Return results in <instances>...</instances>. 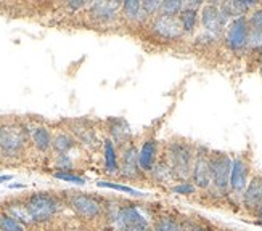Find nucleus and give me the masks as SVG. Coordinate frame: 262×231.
Segmentation results:
<instances>
[{
  "label": "nucleus",
  "mask_w": 262,
  "mask_h": 231,
  "mask_svg": "<svg viewBox=\"0 0 262 231\" xmlns=\"http://www.w3.org/2000/svg\"><path fill=\"white\" fill-rule=\"evenodd\" d=\"M166 163L170 166L177 181H190L195 148L185 140H170L166 145Z\"/></svg>",
  "instance_id": "nucleus-1"
},
{
  "label": "nucleus",
  "mask_w": 262,
  "mask_h": 231,
  "mask_svg": "<svg viewBox=\"0 0 262 231\" xmlns=\"http://www.w3.org/2000/svg\"><path fill=\"white\" fill-rule=\"evenodd\" d=\"M153 225V215L146 205L142 204H121L115 222L110 225L115 231H129L137 226Z\"/></svg>",
  "instance_id": "nucleus-2"
},
{
  "label": "nucleus",
  "mask_w": 262,
  "mask_h": 231,
  "mask_svg": "<svg viewBox=\"0 0 262 231\" xmlns=\"http://www.w3.org/2000/svg\"><path fill=\"white\" fill-rule=\"evenodd\" d=\"M26 207L34 223H47L61 211V202L50 193H34L26 199Z\"/></svg>",
  "instance_id": "nucleus-3"
},
{
  "label": "nucleus",
  "mask_w": 262,
  "mask_h": 231,
  "mask_svg": "<svg viewBox=\"0 0 262 231\" xmlns=\"http://www.w3.org/2000/svg\"><path fill=\"white\" fill-rule=\"evenodd\" d=\"M28 142V130L21 124L7 122L0 125V151L4 157H16Z\"/></svg>",
  "instance_id": "nucleus-4"
},
{
  "label": "nucleus",
  "mask_w": 262,
  "mask_h": 231,
  "mask_svg": "<svg viewBox=\"0 0 262 231\" xmlns=\"http://www.w3.org/2000/svg\"><path fill=\"white\" fill-rule=\"evenodd\" d=\"M211 191L217 196H229V180L232 170V157L225 153H211Z\"/></svg>",
  "instance_id": "nucleus-5"
},
{
  "label": "nucleus",
  "mask_w": 262,
  "mask_h": 231,
  "mask_svg": "<svg viewBox=\"0 0 262 231\" xmlns=\"http://www.w3.org/2000/svg\"><path fill=\"white\" fill-rule=\"evenodd\" d=\"M68 204L71 209L84 220H97L98 217L103 215L105 204L100 198L89 193H71L68 196Z\"/></svg>",
  "instance_id": "nucleus-6"
},
{
  "label": "nucleus",
  "mask_w": 262,
  "mask_h": 231,
  "mask_svg": "<svg viewBox=\"0 0 262 231\" xmlns=\"http://www.w3.org/2000/svg\"><path fill=\"white\" fill-rule=\"evenodd\" d=\"M248 39H249V26L246 16L230 19L229 25L224 29V40L227 47L233 53H242L248 49Z\"/></svg>",
  "instance_id": "nucleus-7"
},
{
  "label": "nucleus",
  "mask_w": 262,
  "mask_h": 231,
  "mask_svg": "<svg viewBox=\"0 0 262 231\" xmlns=\"http://www.w3.org/2000/svg\"><path fill=\"white\" fill-rule=\"evenodd\" d=\"M209 154H211V151H208V149L203 146L195 149V160H193L190 181L195 184L196 190H203V191L211 190L212 178H211Z\"/></svg>",
  "instance_id": "nucleus-8"
},
{
  "label": "nucleus",
  "mask_w": 262,
  "mask_h": 231,
  "mask_svg": "<svg viewBox=\"0 0 262 231\" xmlns=\"http://www.w3.org/2000/svg\"><path fill=\"white\" fill-rule=\"evenodd\" d=\"M200 21L204 32L219 39L230 19L224 15V11L221 10V4H206L200 10Z\"/></svg>",
  "instance_id": "nucleus-9"
},
{
  "label": "nucleus",
  "mask_w": 262,
  "mask_h": 231,
  "mask_svg": "<svg viewBox=\"0 0 262 231\" xmlns=\"http://www.w3.org/2000/svg\"><path fill=\"white\" fill-rule=\"evenodd\" d=\"M151 32L156 37L174 42L184 36V29L180 26V21L177 16H166V15H156L151 19Z\"/></svg>",
  "instance_id": "nucleus-10"
},
{
  "label": "nucleus",
  "mask_w": 262,
  "mask_h": 231,
  "mask_svg": "<svg viewBox=\"0 0 262 231\" xmlns=\"http://www.w3.org/2000/svg\"><path fill=\"white\" fill-rule=\"evenodd\" d=\"M249 181V164L246 159L238 156L232 159V170H230V180H229V196L242 199V194Z\"/></svg>",
  "instance_id": "nucleus-11"
},
{
  "label": "nucleus",
  "mask_w": 262,
  "mask_h": 231,
  "mask_svg": "<svg viewBox=\"0 0 262 231\" xmlns=\"http://www.w3.org/2000/svg\"><path fill=\"white\" fill-rule=\"evenodd\" d=\"M119 177L127 180H139L143 177V172L139 167V149L134 143H127L126 146H122Z\"/></svg>",
  "instance_id": "nucleus-12"
},
{
  "label": "nucleus",
  "mask_w": 262,
  "mask_h": 231,
  "mask_svg": "<svg viewBox=\"0 0 262 231\" xmlns=\"http://www.w3.org/2000/svg\"><path fill=\"white\" fill-rule=\"evenodd\" d=\"M242 205L245 211L256 215L259 207L262 205V175H253L249 178L246 188L242 194Z\"/></svg>",
  "instance_id": "nucleus-13"
},
{
  "label": "nucleus",
  "mask_w": 262,
  "mask_h": 231,
  "mask_svg": "<svg viewBox=\"0 0 262 231\" xmlns=\"http://www.w3.org/2000/svg\"><path fill=\"white\" fill-rule=\"evenodd\" d=\"M121 5V2H94L89 5V15L98 22H111L118 18Z\"/></svg>",
  "instance_id": "nucleus-14"
},
{
  "label": "nucleus",
  "mask_w": 262,
  "mask_h": 231,
  "mask_svg": "<svg viewBox=\"0 0 262 231\" xmlns=\"http://www.w3.org/2000/svg\"><path fill=\"white\" fill-rule=\"evenodd\" d=\"M158 142L146 138L139 149V167L143 173H150L158 163Z\"/></svg>",
  "instance_id": "nucleus-15"
},
{
  "label": "nucleus",
  "mask_w": 262,
  "mask_h": 231,
  "mask_svg": "<svg viewBox=\"0 0 262 231\" xmlns=\"http://www.w3.org/2000/svg\"><path fill=\"white\" fill-rule=\"evenodd\" d=\"M108 132H110V140L115 145L126 146L127 143H130L132 132H130V127H129L126 119H122V118L110 119L108 121Z\"/></svg>",
  "instance_id": "nucleus-16"
},
{
  "label": "nucleus",
  "mask_w": 262,
  "mask_h": 231,
  "mask_svg": "<svg viewBox=\"0 0 262 231\" xmlns=\"http://www.w3.org/2000/svg\"><path fill=\"white\" fill-rule=\"evenodd\" d=\"M71 135L77 138L84 146L87 148H97L98 145V135L94 130V127L84 122V121H77L71 124Z\"/></svg>",
  "instance_id": "nucleus-17"
},
{
  "label": "nucleus",
  "mask_w": 262,
  "mask_h": 231,
  "mask_svg": "<svg viewBox=\"0 0 262 231\" xmlns=\"http://www.w3.org/2000/svg\"><path fill=\"white\" fill-rule=\"evenodd\" d=\"M103 160H105V172L108 175L111 177L119 175V160H118L116 145L110 138H106L103 142Z\"/></svg>",
  "instance_id": "nucleus-18"
},
{
  "label": "nucleus",
  "mask_w": 262,
  "mask_h": 231,
  "mask_svg": "<svg viewBox=\"0 0 262 231\" xmlns=\"http://www.w3.org/2000/svg\"><path fill=\"white\" fill-rule=\"evenodd\" d=\"M7 215H10L11 218H15L16 222H19L21 225H34L31 214L26 207V202H21V201H11L5 205V212Z\"/></svg>",
  "instance_id": "nucleus-19"
},
{
  "label": "nucleus",
  "mask_w": 262,
  "mask_h": 231,
  "mask_svg": "<svg viewBox=\"0 0 262 231\" xmlns=\"http://www.w3.org/2000/svg\"><path fill=\"white\" fill-rule=\"evenodd\" d=\"M52 138L53 136H52L50 130L47 129V127H43V125L36 127V129L31 132L32 145L40 153H47L49 149H52Z\"/></svg>",
  "instance_id": "nucleus-20"
},
{
  "label": "nucleus",
  "mask_w": 262,
  "mask_h": 231,
  "mask_svg": "<svg viewBox=\"0 0 262 231\" xmlns=\"http://www.w3.org/2000/svg\"><path fill=\"white\" fill-rule=\"evenodd\" d=\"M150 175L155 181L161 183V184H176V177H174V172L170 169V166L166 163V160H158L156 166L153 167V170L150 172Z\"/></svg>",
  "instance_id": "nucleus-21"
},
{
  "label": "nucleus",
  "mask_w": 262,
  "mask_h": 231,
  "mask_svg": "<svg viewBox=\"0 0 262 231\" xmlns=\"http://www.w3.org/2000/svg\"><path fill=\"white\" fill-rule=\"evenodd\" d=\"M121 11L124 18L130 22H143L145 19H148L146 13L142 8V2H137V0H127L121 5Z\"/></svg>",
  "instance_id": "nucleus-22"
},
{
  "label": "nucleus",
  "mask_w": 262,
  "mask_h": 231,
  "mask_svg": "<svg viewBox=\"0 0 262 231\" xmlns=\"http://www.w3.org/2000/svg\"><path fill=\"white\" fill-rule=\"evenodd\" d=\"M76 138L68 132H60L52 138V149L56 154H68L76 148Z\"/></svg>",
  "instance_id": "nucleus-23"
},
{
  "label": "nucleus",
  "mask_w": 262,
  "mask_h": 231,
  "mask_svg": "<svg viewBox=\"0 0 262 231\" xmlns=\"http://www.w3.org/2000/svg\"><path fill=\"white\" fill-rule=\"evenodd\" d=\"M177 18L180 21L182 29H184V34H193V32H195V29H196L198 19H200V11L184 7V10L180 11Z\"/></svg>",
  "instance_id": "nucleus-24"
},
{
  "label": "nucleus",
  "mask_w": 262,
  "mask_h": 231,
  "mask_svg": "<svg viewBox=\"0 0 262 231\" xmlns=\"http://www.w3.org/2000/svg\"><path fill=\"white\" fill-rule=\"evenodd\" d=\"M153 231H182V222L172 215H159L153 220Z\"/></svg>",
  "instance_id": "nucleus-25"
},
{
  "label": "nucleus",
  "mask_w": 262,
  "mask_h": 231,
  "mask_svg": "<svg viewBox=\"0 0 262 231\" xmlns=\"http://www.w3.org/2000/svg\"><path fill=\"white\" fill-rule=\"evenodd\" d=\"M97 187L98 188L115 190V191H119V193H126V194H130V196H137V198H143V196H146V193L139 191V190H135L132 187H127V184L116 183V181H108V180H100V181H97Z\"/></svg>",
  "instance_id": "nucleus-26"
},
{
  "label": "nucleus",
  "mask_w": 262,
  "mask_h": 231,
  "mask_svg": "<svg viewBox=\"0 0 262 231\" xmlns=\"http://www.w3.org/2000/svg\"><path fill=\"white\" fill-rule=\"evenodd\" d=\"M246 19H248L249 32L262 36V7H256L254 10L249 11Z\"/></svg>",
  "instance_id": "nucleus-27"
},
{
  "label": "nucleus",
  "mask_w": 262,
  "mask_h": 231,
  "mask_svg": "<svg viewBox=\"0 0 262 231\" xmlns=\"http://www.w3.org/2000/svg\"><path fill=\"white\" fill-rule=\"evenodd\" d=\"M182 10H184V2H179V0H167V2H161L158 15L179 16V13Z\"/></svg>",
  "instance_id": "nucleus-28"
},
{
  "label": "nucleus",
  "mask_w": 262,
  "mask_h": 231,
  "mask_svg": "<svg viewBox=\"0 0 262 231\" xmlns=\"http://www.w3.org/2000/svg\"><path fill=\"white\" fill-rule=\"evenodd\" d=\"M0 231H26V226L7 214H0Z\"/></svg>",
  "instance_id": "nucleus-29"
},
{
  "label": "nucleus",
  "mask_w": 262,
  "mask_h": 231,
  "mask_svg": "<svg viewBox=\"0 0 262 231\" xmlns=\"http://www.w3.org/2000/svg\"><path fill=\"white\" fill-rule=\"evenodd\" d=\"M170 191L179 196H191L196 193V188L191 181H179L170 187Z\"/></svg>",
  "instance_id": "nucleus-30"
},
{
  "label": "nucleus",
  "mask_w": 262,
  "mask_h": 231,
  "mask_svg": "<svg viewBox=\"0 0 262 231\" xmlns=\"http://www.w3.org/2000/svg\"><path fill=\"white\" fill-rule=\"evenodd\" d=\"M53 177L58 178L61 181H68V183H73V184H85L87 180L81 175H76L73 172H53Z\"/></svg>",
  "instance_id": "nucleus-31"
},
{
  "label": "nucleus",
  "mask_w": 262,
  "mask_h": 231,
  "mask_svg": "<svg viewBox=\"0 0 262 231\" xmlns=\"http://www.w3.org/2000/svg\"><path fill=\"white\" fill-rule=\"evenodd\" d=\"M56 172H73V159L68 154H56Z\"/></svg>",
  "instance_id": "nucleus-32"
},
{
  "label": "nucleus",
  "mask_w": 262,
  "mask_h": 231,
  "mask_svg": "<svg viewBox=\"0 0 262 231\" xmlns=\"http://www.w3.org/2000/svg\"><path fill=\"white\" fill-rule=\"evenodd\" d=\"M159 7H161V2H158V0H146V2H142V8L146 13V16H156L159 13Z\"/></svg>",
  "instance_id": "nucleus-33"
},
{
  "label": "nucleus",
  "mask_w": 262,
  "mask_h": 231,
  "mask_svg": "<svg viewBox=\"0 0 262 231\" xmlns=\"http://www.w3.org/2000/svg\"><path fill=\"white\" fill-rule=\"evenodd\" d=\"M182 231H214V229L201 223H188V226L182 223Z\"/></svg>",
  "instance_id": "nucleus-34"
},
{
  "label": "nucleus",
  "mask_w": 262,
  "mask_h": 231,
  "mask_svg": "<svg viewBox=\"0 0 262 231\" xmlns=\"http://www.w3.org/2000/svg\"><path fill=\"white\" fill-rule=\"evenodd\" d=\"M84 7H87V2H84V0H74V2H68V8L70 10H81V8H84Z\"/></svg>",
  "instance_id": "nucleus-35"
},
{
  "label": "nucleus",
  "mask_w": 262,
  "mask_h": 231,
  "mask_svg": "<svg viewBox=\"0 0 262 231\" xmlns=\"http://www.w3.org/2000/svg\"><path fill=\"white\" fill-rule=\"evenodd\" d=\"M129 231H153V226H137V228H130Z\"/></svg>",
  "instance_id": "nucleus-36"
},
{
  "label": "nucleus",
  "mask_w": 262,
  "mask_h": 231,
  "mask_svg": "<svg viewBox=\"0 0 262 231\" xmlns=\"http://www.w3.org/2000/svg\"><path fill=\"white\" fill-rule=\"evenodd\" d=\"M11 178H13V175H0V184H2L4 181H10Z\"/></svg>",
  "instance_id": "nucleus-37"
},
{
  "label": "nucleus",
  "mask_w": 262,
  "mask_h": 231,
  "mask_svg": "<svg viewBox=\"0 0 262 231\" xmlns=\"http://www.w3.org/2000/svg\"><path fill=\"white\" fill-rule=\"evenodd\" d=\"M259 73L262 76V49L259 50Z\"/></svg>",
  "instance_id": "nucleus-38"
},
{
  "label": "nucleus",
  "mask_w": 262,
  "mask_h": 231,
  "mask_svg": "<svg viewBox=\"0 0 262 231\" xmlns=\"http://www.w3.org/2000/svg\"><path fill=\"white\" fill-rule=\"evenodd\" d=\"M10 188L11 190H15V188H25V184H21V183H11Z\"/></svg>",
  "instance_id": "nucleus-39"
},
{
  "label": "nucleus",
  "mask_w": 262,
  "mask_h": 231,
  "mask_svg": "<svg viewBox=\"0 0 262 231\" xmlns=\"http://www.w3.org/2000/svg\"><path fill=\"white\" fill-rule=\"evenodd\" d=\"M256 217H257V220H262V205L259 207V211L256 212Z\"/></svg>",
  "instance_id": "nucleus-40"
},
{
  "label": "nucleus",
  "mask_w": 262,
  "mask_h": 231,
  "mask_svg": "<svg viewBox=\"0 0 262 231\" xmlns=\"http://www.w3.org/2000/svg\"><path fill=\"white\" fill-rule=\"evenodd\" d=\"M254 225H257V226H260V228H262V220H256V222H254Z\"/></svg>",
  "instance_id": "nucleus-41"
},
{
  "label": "nucleus",
  "mask_w": 262,
  "mask_h": 231,
  "mask_svg": "<svg viewBox=\"0 0 262 231\" xmlns=\"http://www.w3.org/2000/svg\"><path fill=\"white\" fill-rule=\"evenodd\" d=\"M0 157H4V156H2V151H0Z\"/></svg>",
  "instance_id": "nucleus-42"
}]
</instances>
